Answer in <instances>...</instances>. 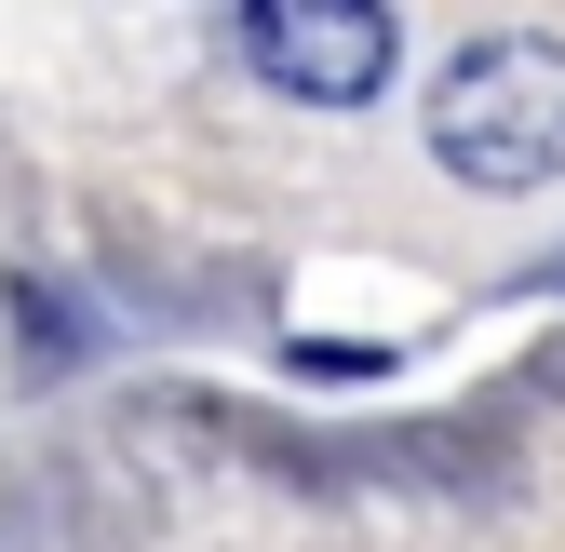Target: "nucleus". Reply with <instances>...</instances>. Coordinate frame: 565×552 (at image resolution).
Returning <instances> with one entry per match:
<instances>
[{
	"label": "nucleus",
	"instance_id": "nucleus-2",
	"mask_svg": "<svg viewBox=\"0 0 565 552\" xmlns=\"http://www.w3.org/2000/svg\"><path fill=\"white\" fill-rule=\"evenodd\" d=\"M243 54H256L297 108H364V95L391 82L404 41H391L377 0H256V14H243Z\"/></svg>",
	"mask_w": 565,
	"mask_h": 552
},
{
	"label": "nucleus",
	"instance_id": "nucleus-1",
	"mask_svg": "<svg viewBox=\"0 0 565 552\" xmlns=\"http://www.w3.org/2000/svg\"><path fill=\"white\" fill-rule=\"evenodd\" d=\"M431 162L458 189H552L565 176V41L539 28H484L445 54V82H431Z\"/></svg>",
	"mask_w": 565,
	"mask_h": 552
}]
</instances>
